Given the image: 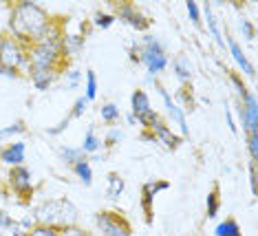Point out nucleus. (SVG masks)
<instances>
[{
	"mask_svg": "<svg viewBox=\"0 0 258 236\" xmlns=\"http://www.w3.org/2000/svg\"><path fill=\"white\" fill-rule=\"evenodd\" d=\"M179 99L185 104V108H183V113L185 110H195V99H192V93H187V86H183V88H179Z\"/></svg>",
	"mask_w": 258,
	"mask_h": 236,
	"instance_id": "nucleus-33",
	"label": "nucleus"
},
{
	"mask_svg": "<svg viewBox=\"0 0 258 236\" xmlns=\"http://www.w3.org/2000/svg\"><path fill=\"white\" fill-rule=\"evenodd\" d=\"M139 62L146 64L148 75H152V78L168 67L166 46L161 44L159 38H155V35H144V46H139Z\"/></svg>",
	"mask_w": 258,
	"mask_h": 236,
	"instance_id": "nucleus-4",
	"label": "nucleus"
},
{
	"mask_svg": "<svg viewBox=\"0 0 258 236\" xmlns=\"http://www.w3.org/2000/svg\"><path fill=\"white\" fill-rule=\"evenodd\" d=\"M3 40H5V35H3V33H0V44H3Z\"/></svg>",
	"mask_w": 258,
	"mask_h": 236,
	"instance_id": "nucleus-51",
	"label": "nucleus"
},
{
	"mask_svg": "<svg viewBox=\"0 0 258 236\" xmlns=\"http://www.w3.org/2000/svg\"><path fill=\"white\" fill-rule=\"evenodd\" d=\"M95 221L102 229V236H133L128 221L117 212H97Z\"/></svg>",
	"mask_w": 258,
	"mask_h": 236,
	"instance_id": "nucleus-6",
	"label": "nucleus"
},
{
	"mask_svg": "<svg viewBox=\"0 0 258 236\" xmlns=\"http://www.w3.org/2000/svg\"><path fill=\"white\" fill-rule=\"evenodd\" d=\"M49 27H51L49 14L36 3L25 0V3H18L11 9L9 29L18 42H29V44L42 42L46 33H49Z\"/></svg>",
	"mask_w": 258,
	"mask_h": 236,
	"instance_id": "nucleus-1",
	"label": "nucleus"
},
{
	"mask_svg": "<svg viewBox=\"0 0 258 236\" xmlns=\"http://www.w3.org/2000/svg\"><path fill=\"white\" fill-rule=\"evenodd\" d=\"M9 184L22 199H29L33 194V184H31V172L25 166H16L9 174Z\"/></svg>",
	"mask_w": 258,
	"mask_h": 236,
	"instance_id": "nucleus-10",
	"label": "nucleus"
},
{
	"mask_svg": "<svg viewBox=\"0 0 258 236\" xmlns=\"http://www.w3.org/2000/svg\"><path fill=\"white\" fill-rule=\"evenodd\" d=\"M121 137H124V135H121L119 128H110L108 135H106V141H104V144H106L108 148H113L115 144H119V141H121Z\"/></svg>",
	"mask_w": 258,
	"mask_h": 236,
	"instance_id": "nucleus-36",
	"label": "nucleus"
},
{
	"mask_svg": "<svg viewBox=\"0 0 258 236\" xmlns=\"http://www.w3.org/2000/svg\"><path fill=\"white\" fill-rule=\"evenodd\" d=\"M86 108H89V99H86V97H78V102L73 104V110H71V115H69V117H82L86 113Z\"/></svg>",
	"mask_w": 258,
	"mask_h": 236,
	"instance_id": "nucleus-34",
	"label": "nucleus"
},
{
	"mask_svg": "<svg viewBox=\"0 0 258 236\" xmlns=\"http://www.w3.org/2000/svg\"><path fill=\"white\" fill-rule=\"evenodd\" d=\"M99 146H102V139L97 137L93 128H89V131H86V135H84V141H82L80 150L84 152V155H93V152L99 150Z\"/></svg>",
	"mask_w": 258,
	"mask_h": 236,
	"instance_id": "nucleus-19",
	"label": "nucleus"
},
{
	"mask_svg": "<svg viewBox=\"0 0 258 236\" xmlns=\"http://www.w3.org/2000/svg\"><path fill=\"white\" fill-rule=\"evenodd\" d=\"M247 148H249L251 161H256V159H258V135H249V139H247Z\"/></svg>",
	"mask_w": 258,
	"mask_h": 236,
	"instance_id": "nucleus-39",
	"label": "nucleus"
},
{
	"mask_svg": "<svg viewBox=\"0 0 258 236\" xmlns=\"http://www.w3.org/2000/svg\"><path fill=\"white\" fill-rule=\"evenodd\" d=\"M62 38H44L42 42L29 49V62L31 71H55L57 62L62 60Z\"/></svg>",
	"mask_w": 258,
	"mask_h": 236,
	"instance_id": "nucleus-3",
	"label": "nucleus"
},
{
	"mask_svg": "<svg viewBox=\"0 0 258 236\" xmlns=\"http://www.w3.org/2000/svg\"><path fill=\"white\" fill-rule=\"evenodd\" d=\"M25 131H27V128H25V124H22V122L9 124V126L0 128V141H3L5 137H11V135H20V133H25Z\"/></svg>",
	"mask_w": 258,
	"mask_h": 236,
	"instance_id": "nucleus-28",
	"label": "nucleus"
},
{
	"mask_svg": "<svg viewBox=\"0 0 258 236\" xmlns=\"http://www.w3.org/2000/svg\"><path fill=\"white\" fill-rule=\"evenodd\" d=\"M33 219H36L38 225L71 227L78 221V210H75V205L69 199H51V201H44L38 205Z\"/></svg>",
	"mask_w": 258,
	"mask_h": 236,
	"instance_id": "nucleus-2",
	"label": "nucleus"
},
{
	"mask_svg": "<svg viewBox=\"0 0 258 236\" xmlns=\"http://www.w3.org/2000/svg\"><path fill=\"white\" fill-rule=\"evenodd\" d=\"M11 225H14V219L7 214L5 210H0V232H5V229H9Z\"/></svg>",
	"mask_w": 258,
	"mask_h": 236,
	"instance_id": "nucleus-41",
	"label": "nucleus"
},
{
	"mask_svg": "<svg viewBox=\"0 0 258 236\" xmlns=\"http://www.w3.org/2000/svg\"><path fill=\"white\" fill-rule=\"evenodd\" d=\"M238 110V117L243 122V128L247 135H258V102H256V95L247 93L240 104L236 106Z\"/></svg>",
	"mask_w": 258,
	"mask_h": 236,
	"instance_id": "nucleus-7",
	"label": "nucleus"
},
{
	"mask_svg": "<svg viewBox=\"0 0 258 236\" xmlns=\"http://www.w3.org/2000/svg\"><path fill=\"white\" fill-rule=\"evenodd\" d=\"M152 201H155V194L148 190V186H142V208L146 214V223H152Z\"/></svg>",
	"mask_w": 258,
	"mask_h": 236,
	"instance_id": "nucleus-23",
	"label": "nucleus"
},
{
	"mask_svg": "<svg viewBox=\"0 0 258 236\" xmlns=\"http://www.w3.org/2000/svg\"><path fill=\"white\" fill-rule=\"evenodd\" d=\"M99 115H102V120L106 122V124H113V122L119 120V106L113 104V102L104 104L102 108H99Z\"/></svg>",
	"mask_w": 258,
	"mask_h": 236,
	"instance_id": "nucleus-26",
	"label": "nucleus"
},
{
	"mask_svg": "<svg viewBox=\"0 0 258 236\" xmlns=\"http://www.w3.org/2000/svg\"><path fill=\"white\" fill-rule=\"evenodd\" d=\"M69 124H71V117H67V120H62L57 126H53V128H46V135H51V137H55V135H60V133H64L69 128Z\"/></svg>",
	"mask_w": 258,
	"mask_h": 236,
	"instance_id": "nucleus-37",
	"label": "nucleus"
},
{
	"mask_svg": "<svg viewBox=\"0 0 258 236\" xmlns=\"http://www.w3.org/2000/svg\"><path fill=\"white\" fill-rule=\"evenodd\" d=\"M185 9H187V16H190L192 25H195V27H201V9H199V5L192 3V0H187V3H185Z\"/></svg>",
	"mask_w": 258,
	"mask_h": 236,
	"instance_id": "nucleus-30",
	"label": "nucleus"
},
{
	"mask_svg": "<svg viewBox=\"0 0 258 236\" xmlns=\"http://www.w3.org/2000/svg\"><path fill=\"white\" fill-rule=\"evenodd\" d=\"M0 75H5V78H18V71H11V69H5L3 64H0Z\"/></svg>",
	"mask_w": 258,
	"mask_h": 236,
	"instance_id": "nucleus-47",
	"label": "nucleus"
},
{
	"mask_svg": "<svg viewBox=\"0 0 258 236\" xmlns=\"http://www.w3.org/2000/svg\"><path fill=\"white\" fill-rule=\"evenodd\" d=\"M97 95V75H95V71H86V99H95Z\"/></svg>",
	"mask_w": 258,
	"mask_h": 236,
	"instance_id": "nucleus-27",
	"label": "nucleus"
},
{
	"mask_svg": "<svg viewBox=\"0 0 258 236\" xmlns=\"http://www.w3.org/2000/svg\"><path fill=\"white\" fill-rule=\"evenodd\" d=\"M126 120H128V124H135V122H137V117H135V115L131 113V115H128V117H126Z\"/></svg>",
	"mask_w": 258,
	"mask_h": 236,
	"instance_id": "nucleus-50",
	"label": "nucleus"
},
{
	"mask_svg": "<svg viewBox=\"0 0 258 236\" xmlns=\"http://www.w3.org/2000/svg\"><path fill=\"white\" fill-rule=\"evenodd\" d=\"M55 78H57L55 71H31V82L38 91H46V88L53 84Z\"/></svg>",
	"mask_w": 258,
	"mask_h": 236,
	"instance_id": "nucleus-17",
	"label": "nucleus"
},
{
	"mask_svg": "<svg viewBox=\"0 0 258 236\" xmlns=\"http://www.w3.org/2000/svg\"><path fill=\"white\" fill-rule=\"evenodd\" d=\"M80 78H82V73H80V71H69V73H67V80H69V88H75V86H78Z\"/></svg>",
	"mask_w": 258,
	"mask_h": 236,
	"instance_id": "nucleus-42",
	"label": "nucleus"
},
{
	"mask_svg": "<svg viewBox=\"0 0 258 236\" xmlns=\"http://www.w3.org/2000/svg\"><path fill=\"white\" fill-rule=\"evenodd\" d=\"M115 20H117V18L113 14H102V11H97V14H95V27H99V29L113 27Z\"/></svg>",
	"mask_w": 258,
	"mask_h": 236,
	"instance_id": "nucleus-32",
	"label": "nucleus"
},
{
	"mask_svg": "<svg viewBox=\"0 0 258 236\" xmlns=\"http://www.w3.org/2000/svg\"><path fill=\"white\" fill-rule=\"evenodd\" d=\"M137 122H139V124H142V126H144V128H148V131H152V126H155V124H157V122H161V120H159V115H157V113H155V110H148V113L139 115V117H137Z\"/></svg>",
	"mask_w": 258,
	"mask_h": 236,
	"instance_id": "nucleus-31",
	"label": "nucleus"
},
{
	"mask_svg": "<svg viewBox=\"0 0 258 236\" xmlns=\"http://www.w3.org/2000/svg\"><path fill=\"white\" fill-rule=\"evenodd\" d=\"M249 184L251 190L256 192V161H249Z\"/></svg>",
	"mask_w": 258,
	"mask_h": 236,
	"instance_id": "nucleus-44",
	"label": "nucleus"
},
{
	"mask_svg": "<svg viewBox=\"0 0 258 236\" xmlns=\"http://www.w3.org/2000/svg\"><path fill=\"white\" fill-rule=\"evenodd\" d=\"M131 60L133 62H139V46H131Z\"/></svg>",
	"mask_w": 258,
	"mask_h": 236,
	"instance_id": "nucleus-48",
	"label": "nucleus"
},
{
	"mask_svg": "<svg viewBox=\"0 0 258 236\" xmlns=\"http://www.w3.org/2000/svg\"><path fill=\"white\" fill-rule=\"evenodd\" d=\"M86 44L84 35H62V53H80Z\"/></svg>",
	"mask_w": 258,
	"mask_h": 236,
	"instance_id": "nucleus-18",
	"label": "nucleus"
},
{
	"mask_svg": "<svg viewBox=\"0 0 258 236\" xmlns=\"http://www.w3.org/2000/svg\"><path fill=\"white\" fill-rule=\"evenodd\" d=\"M203 16H205V20H208V29H210V33H212V38L216 40V44L221 46V49H225V40H223V35H221V29H219V22H216V18L212 14V5H203Z\"/></svg>",
	"mask_w": 258,
	"mask_h": 236,
	"instance_id": "nucleus-15",
	"label": "nucleus"
},
{
	"mask_svg": "<svg viewBox=\"0 0 258 236\" xmlns=\"http://www.w3.org/2000/svg\"><path fill=\"white\" fill-rule=\"evenodd\" d=\"M142 139H144V141H155V135H152V131H150V133H144Z\"/></svg>",
	"mask_w": 258,
	"mask_h": 236,
	"instance_id": "nucleus-49",
	"label": "nucleus"
},
{
	"mask_svg": "<svg viewBox=\"0 0 258 236\" xmlns=\"http://www.w3.org/2000/svg\"><path fill=\"white\" fill-rule=\"evenodd\" d=\"M152 135H155V139H159L161 144L166 146V148H170V150H174V148H179L181 146V137L179 135H174L163 122H157L155 126H152Z\"/></svg>",
	"mask_w": 258,
	"mask_h": 236,
	"instance_id": "nucleus-13",
	"label": "nucleus"
},
{
	"mask_svg": "<svg viewBox=\"0 0 258 236\" xmlns=\"http://www.w3.org/2000/svg\"><path fill=\"white\" fill-rule=\"evenodd\" d=\"M0 64L5 69L18 71L20 67H27L29 64V53L25 49V44L18 42L16 38H5L3 44H0Z\"/></svg>",
	"mask_w": 258,
	"mask_h": 236,
	"instance_id": "nucleus-5",
	"label": "nucleus"
},
{
	"mask_svg": "<svg viewBox=\"0 0 258 236\" xmlns=\"http://www.w3.org/2000/svg\"><path fill=\"white\" fill-rule=\"evenodd\" d=\"M9 234H11V236H29V232L20 225V223H14V225L9 227Z\"/></svg>",
	"mask_w": 258,
	"mask_h": 236,
	"instance_id": "nucleus-43",
	"label": "nucleus"
},
{
	"mask_svg": "<svg viewBox=\"0 0 258 236\" xmlns=\"http://www.w3.org/2000/svg\"><path fill=\"white\" fill-rule=\"evenodd\" d=\"M29 236H62V229L49 225H36L33 229H29Z\"/></svg>",
	"mask_w": 258,
	"mask_h": 236,
	"instance_id": "nucleus-29",
	"label": "nucleus"
},
{
	"mask_svg": "<svg viewBox=\"0 0 258 236\" xmlns=\"http://www.w3.org/2000/svg\"><path fill=\"white\" fill-rule=\"evenodd\" d=\"M240 31H243V35L247 40H254L256 38V29H254V25H251L249 20H240Z\"/></svg>",
	"mask_w": 258,
	"mask_h": 236,
	"instance_id": "nucleus-38",
	"label": "nucleus"
},
{
	"mask_svg": "<svg viewBox=\"0 0 258 236\" xmlns=\"http://www.w3.org/2000/svg\"><path fill=\"white\" fill-rule=\"evenodd\" d=\"M225 120H227V126H230V131L236 135V124H234V117H232V110L225 108Z\"/></svg>",
	"mask_w": 258,
	"mask_h": 236,
	"instance_id": "nucleus-46",
	"label": "nucleus"
},
{
	"mask_svg": "<svg viewBox=\"0 0 258 236\" xmlns=\"http://www.w3.org/2000/svg\"><path fill=\"white\" fill-rule=\"evenodd\" d=\"M225 42H227V46H230V53H232V57L236 60V64L240 69H243V73L247 75V78H256V69H254V64H251L249 60H247V55L243 53V49H240V44L236 42V40L232 38V35H227L225 38Z\"/></svg>",
	"mask_w": 258,
	"mask_h": 236,
	"instance_id": "nucleus-11",
	"label": "nucleus"
},
{
	"mask_svg": "<svg viewBox=\"0 0 258 236\" xmlns=\"http://www.w3.org/2000/svg\"><path fill=\"white\" fill-rule=\"evenodd\" d=\"M219 208H221V197H219V186L212 188V192L208 194V219H214L219 214Z\"/></svg>",
	"mask_w": 258,
	"mask_h": 236,
	"instance_id": "nucleus-25",
	"label": "nucleus"
},
{
	"mask_svg": "<svg viewBox=\"0 0 258 236\" xmlns=\"http://www.w3.org/2000/svg\"><path fill=\"white\" fill-rule=\"evenodd\" d=\"M60 157H62L64 163H69V166H75L78 161L86 159V155L80 148H71V146H60Z\"/></svg>",
	"mask_w": 258,
	"mask_h": 236,
	"instance_id": "nucleus-21",
	"label": "nucleus"
},
{
	"mask_svg": "<svg viewBox=\"0 0 258 236\" xmlns=\"http://www.w3.org/2000/svg\"><path fill=\"white\" fill-rule=\"evenodd\" d=\"M155 88L159 91V95H161V99H163V104H166V110H168V115L172 117L174 122L179 124V128H181V135L183 137H187L190 135V128H187V122H185V113H183V108L177 104V102H172V97H170V93L163 88L161 84H157L155 82Z\"/></svg>",
	"mask_w": 258,
	"mask_h": 236,
	"instance_id": "nucleus-9",
	"label": "nucleus"
},
{
	"mask_svg": "<svg viewBox=\"0 0 258 236\" xmlns=\"http://www.w3.org/2000/svg\"><path fill=\"white\" fill-rule=\"evenodd\" d=\"M172 69L177 73V78L181 82H190L192 80V64H190V57L187 55H177L172 60Z\"/></svg>",
	"mask_w": 258,
	"mask_h": 236,
	"instance_id": "nucleus-16",
	"label": "nucleus"
},
{
	"mask_svg": "<svg viewBox=\"0 0 258 236\" xmlns=\"http://www.w3.org/2000/svg\"><path fill=\"white\" fill-rule=\"evenodd\" d=\"M146 186H148V190H150L152 194L163 192V190H168V188H170L168 181H148V184H146Z\"/></svg>",
	"mask_w": 258,
	"mask_h": 236,
	"instance_id": "nucleus-40",
	"label": "nucleus"
},
{
	"mask_svg": "<svg viewBox=\"0 0 258 236\" xmlns=\"http://www.w3.org/2000/svg\"><path fill=\"white\" fill-rule=\"evenodd\" d=\"M75 170V174L80 176V181L84 186H91L93 184V170H91V163H89V159H82V161H78L73 166Z\"/></svg>",
	"mask_w": 258,
	"mask_h": 236,
	"instance_id": "nucleus-22",
	"label": "nucleus"
},
{
	"mask_svg": "<svg viewBox=\"0 0 258 236\" xmlns=\"http://www.w3.org/2000/svg\"><path fill=\"white\" fill-rule=\"evenodd\" d=\"M230 82H232V86L236 88V93H238V97H240V99H243V97L249 93V91H247V86L243 84V80H240L236 73H230Z\"/></svg>",
	"mask_w": 258,
	"mask_h": 236,
	"instance_id": "nucleus-35",
	"label": "nucleus"
},
{
	"mask_svg": "<svg viewBox=\"0 0 258 236\" xmlns=\"http://www.w3.org/2000/svg\"><path fill=\"white\" fill-rule=\"evenodd\" d=\"M0 236H3V232H0Z\"/></svg>",
	"mask_w": 258,
	"mask_h": 236,
	"instance_id": "nucleus-52",
	"label": "nucleus"
},
{
	"mask_svg": "<svg viewBox=\"0 0 258 236\" xmlns=\"http://www.w3.org/2000/svg\"><path fill=\"white\" fill-rule=\"evenodd\" d=\"M124 192V179L117 172L108 174V197L110 199H119V194Z\"/></svg>",
	"mask_w": 258,
	"mask_h": 236,
	"instance_id": "nucleus-24",
	"label": "nucleus"
},
{
	"mask_svg": "<svg viewBox=\"0 0 258 236\" xmlns=\"http://www.w3.org/2000/svg\"><path fill=\"white\" fill-rule=\"evenodd\" d=\"M0 161L7 163V166H22L25 161V144L22 141H16V144H9L7 148L0 150Z\"/></svg>",
	"mask_w": 258,
	"mask_h": 236,
	"instance_id": "nucleus-12",
	"label": "nucleus"
},
{
	"mask_svg": "<svg viewBox=\"0 0 258 236\" xmlns=\"http://www.w3.org/2000/svg\"><path fill=\"white\" fill-rule=\"evenodd\" d=\"M131 104H133V115H135V117H139V115H144V113H148V110H152L148 93L142 91V88H137V91L133 93Z\"/></svg>",
	"mask_w": 258,
	"mask_h": 236,
	"instance_id": "nucleus-14",
	"label": "nucleus"
},
{
	"mask_svg": "<svg viewBox=\"0 0 258 236\" xmlns=\"http://www.w3.org/2000/svg\"><path fill=\"white\" fill-rule=\"evenodd\" d=\"M117 20H121V22H126L128 27H133V29H137V31H146V29L150 27V20L146 18L142 11H139L135 5L131 3H121V5H117Z\"/></svg>",
	"mask_w": 258,
	"mask_h": 236,
	"instance_id": "nucleus-8",
	"label": "nucleus"
},
{
	"mask_svg": "<svg viewBox=\"0 0 258 236\" xmlns=\"http://www.w3.org/2000/svg\"><path fill=\"white\" fill-rule=\"evenodd\" d=\"M20 225H22V227H25L27 232H29V229H33V227L38 225V223H36V219H33V216H25V219L20 221Z\"/></svg>",
	"mask_w": 258,
	"mask_h": 236,
	"instance_id": "nucleus-45",
	"label": "nucleus"
},
{
	"mask_svg": "<svg viewBox=\"0 0 258 236\" xmlns=\"http://www.w3.org/2000/svg\"><path fill=\"white\" fill-rule=\"evenodd\" d=\"M216 236H243V232H240V225L236 219H225L223 223H219L214 229Z\"/></svg>",
	"mask_w": 258,
	"mask_h": 236,
	"instance_id": "nucleus-20",
	"label": "nucleus"
}]
</instances>
